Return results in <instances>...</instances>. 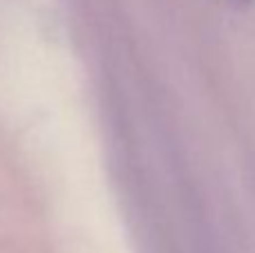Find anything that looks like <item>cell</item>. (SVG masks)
<instances>
[{
  "instance_id": "1",
  "label": "cell",
  "mask_w": 255,
  "mask_h": 253,
  "mask_svg": "<svg viewBox=\"0 0 255 253\" xmlns=\"http://www.w3.org/2000/svg\"><path fill=\"white\" fill-rule=\"evenodd\" d=\"M229 4H235V7H244V4H249L251 0H226Z\"/></svg>"
}]
</instances>
